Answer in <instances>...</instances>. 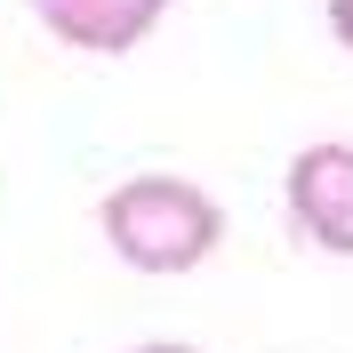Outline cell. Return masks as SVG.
<instances>
[{"instance_id":"1","label":"cell","mask_w":353,"mask_h":353,"mask_svg":"<svg viewBox=\"0 0 353 353\" xmlns=\"http://www.w3.org/2000/svg\"><path fill=\"white\" fill-rule=\"evenodd\" d=\"M97 225H105L112 257L137 265V273H193L225 241V209L193 176H161V169L121 176L105 193V209H97Z\"/></svg>"},{"instance_id":"2","label":"cell","mask_w":353,"mask_h":353,"mask_svg":"<svg viewBox=\"0 0 353 353\" xmlns=\"http://www.w3.org/2000/svg\"><path fill=\"white\" fill-rule=\"evenodd\" d=\"M281 201H289L297 241L330 249V257H353V145L345 137H321V145H305L289 161Z\"/></svg>"},{"instance_id":"3","label":"cell","mask_w":353,"mask_h":353,"mask_svg":"<svg viewBox=\"0 0 353 353\" xmlns=\"http://www.w3.org/2000/svg\"><path fill=\"white\" fill-rule=\"evenodd\" d=\"M24 8L48 24V41L81 48V57H129L169 17V0H24Z\"/></svg>"},{"instance_id":"4","label":"cell","mask_w":353,"mask_h":353,"mask_svg":"<svg viewBox=\"0 0 353 353\" xmlns=\"http://www.w3.org/2000/svg\"><path fill=\"white\" fill-rule=\"evenodd\" d=\"M330 32H337V41L353 48V0H330Z\"/></svg>"},{"instance_id":"5","label":"cell","mask_w":353,"mask_h":353,"mask_svg":"<svg viewBox=\"0 0 353 353\" xmlns=\"http://www.w3.org/2000/svg\"><path fill=\"white\" fill-rule=\"evenodd\" d=\"M129 353H201V345H176V337H145V345H129Z\"/></svg>"}]
</instances>
